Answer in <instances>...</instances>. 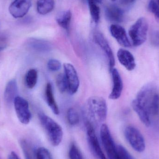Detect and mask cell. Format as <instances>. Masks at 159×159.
<instances>
[{"label":"cell","mask_w":159,"mask_h":159,"mask_svg":"<svg viewBox=\"0 0 159 159\" xmlns=\"http://www.w3.org/2000/svg\"><path fill=\"white\" fill-rule=\"evenodd\" d=\"M158 3H159V0H158Z\"/></svg>","instance_id":"d590c367"},{"label":"cell","mask_w":159,"mask_h":159,"mask_svg":"<svg viewBox=\"0 0 159 159\" xmlns=\"http://www.w3.org/2000/svg\"><path fill=\"white\" fill-rule=\"evenodd\" d=\"M57 87L60 92H65L68 91V86L67 80L64 74H60L57 76L56 80Z\"/></svg>","instance_id":"d4e9b609"},{"label":"cell","mask_w":159,"mask_h":159,"mask_svg":"<svg viewBox=\"0 0 159 159\" xmlns=\"http://www.w3.org/2000/svg\"><path fill=\"white\" fill-rule=\"evenodd\" d=\"M47 66L49 70L51 71L56 72L60 70L61 65L59 61L52 59L48 61Z\"/></svg>","instance_id":"f546056e"},{"label":"cell","mask_w":159,"mask_h":159,"mask_svg":"<svg viewBox=\"0 0 159 159\" xmlns=\"http://www.w3.org/2000/svg\"><path fill=\"white\" fill-rule=\"evenodd\" d=\"M8 159H20L17 154L14 151H12L8 156Z\"/></svg>","instance_id":"1f68e13d"},{"label":"cell","mask_w":159,"mask_h":159,"mask_svg":"<svg viewBox=\"0 0 159 159\" xmlns=\"http://www.w3.org/2000/svg\"><path fill=\"white\" fill-rule=\"evenodd\" d=\"M112 1H113V2H115V1H116V0H111Z\"/></svg>","instance_id":"e575fe53"},{"label":"cell","mask_w":159,"mask_h":159,"mask_svg":"<svg viewBox=\"0 0 159 159\" xmlns=\"http://www.w3.org/2000/svg\"><path fill=\"white\" fill-rule=\"evenodd\" d=\"M72 14L70 10L62 11L58 14L57 18V22L61 27L68 31L70 28Z\"/></svg>","instance_id":"ffe728a7"},{"label":"cell","mask_w":159,"mask_h":159,"mask_svg":"<svg viewBox=\"0 0 159 159\" xmlns=\"http://www.w3.org/2000/svg\"><path fill=\"white\" fill-rule=\"evenodd\" d=\"M18 86L16 80H11L7 84L4 93V99L7 105L14 104V101L18 95Z\"/></svg>","instance_id":"2e32d148"},{"label":"cell","mask_w":159,"mask_h":159,"mask_svg":"<svg viewBox=\"0 0 159 159\" xmlns=\"http://www.w3.org/2000/svg\"><path fill=\"white\" fill-rule=\"evenodd\" d=\"M14 107L18 118L22 124H29L31 119L32 115L28 101L22 97L18 96L14 102Z\"/></svg>","instance_id":"ba28073f"},{"label":"cell","mask_w":159,"mask_h":159,"mask_svg":"<svg viewBox=\"0 0 159 159\" xmlns=\"http://www.w3.org/2000/svg\"><path fill=\"white\" fill-rule=\"evenodd\" d=\"M117 151L119 159H135L122 145L117 146Z\"/></svg>","instance_id":"4316f807"},{"label":"cell","mask_w":159,"mask_h":159,"mask_svg":"<svg viewBox=\"0 0 159 159\" xmlns=\"http://www.w3.org/2000/svg\"><path fill=\"white\" fill-rule=\"evenodd\" d=\"M105 13L107 19L110 22L116 24L123 21L124 12L120 7L116 5L111 4L107 6Z\"/></svg>","instance_id":"9a60e30c"},{"label":"cell","mask_w":159,"mask_h":159,"mask_svg":"<svg viewBox=\"0 0 159 159\" xmlns=\"http://www.w3.org/2000/svg\"><path fill=\"white\" fill-rule=\"evenodd\" d=\"M90 14L93 22L97 24L100 19V9L94 0H88Z\"/></svg>","instance_id":"7402d4cb"},{"label":"cell","mask_w":159,"mask_h":159,"mask_svg":"<svg viewBox=\"0 0 159 159\" xmlns=\"http://www.w3.org/2000/svg\"><path fill=\"white\" fill-rule=\"evenodd\" d=\"M64 75L67 80L68 92L71 94L76 93L79 87V79L75 68L70 63H65L63 65Z\"/></svg>","instance_id":"9c48e42d"},{"label":"cell","mask_w":159,"mask_h":159,"mask_svg":"<svg viewBox=\"0 0 159 159\" xmlns=\"http://www.w3.org/2000/svg\"><path fill=\"white\" fill-rule=\"evenodd\" d=\"M93 40L106 55L108 61L109 71L111 72L115 65V58L113 51L107 39L102 33L96 32L93 34Z\"/></svg>","instance_id":"30bf717a"},{"label":"cell","mask_w":159,"mask_h":159,"mask_svg":"<svg viewBox=\"0 0 159 159\" xmlns=\"http://www.w3.org/2000/svg\"><path fill=\"white\" fill-rule=\"evenodd\" d=\"M68 121L72 126L77 125L80 121V116L78 112L73 108H70L67 112Z\"/></svg>","instance_id":"cb8c5ba5"},{"label":"cell","mask_w":159,"mask_h":159,"mask_svg":"<svg viewBox=\"0 0 159 159\" xmlns=\"http://www.w3.org/2000/svg\"><path fill=\"white\" fill-rule=\"evenodd\" d=\"M113 80V87L109 95V98L117 100L121 96L123 90V82L120 74L116 69L114 68L110 72Z\"/></svg>","instance_id":"4fadbf2b"},{"label":"cell","mask_w":159,"mask_h":159,"mask_svg":"<svg viewBox=\"0 0 159 159\" xmlns=\"http://www.w3.org/2000/svg\"><path fill=\"white\" fill-rule=\"evenodd\" d=\"M38 116L50 143L54 147L59 145L63 137V130L61 126L53 119L43 113H40Z\"/></svg>","instance_id":"7a4b0ae2"},{"label":"cell","mask_w":159,"mask_h":159,"mask_svg":"<svg viewBox=\"0 0 159 159\" xmlns=\"http://www.w3.org/2000/svg\"><path fill=\"white\" fill-rule=\"evenodd\" d=\"M132 103L136 105L144 110L150 117L151 125L159 120V95L154 84L145 85L138 92Z\"/></svg>","instance_id":"6da1fadb"},{"label":"cell","mask_w":159,"mask_h":159,"mask_svg":"<svg viewBox=\"0 0 159 159\" xmlns=\"http://www.w3.org/2000/svg\"><path fill=\"white\" fill-rule=\"evenodd\" d=\"M87 107L89 115L96 121L102 122L106 119L107 107L106 101L100 96H92L88 99Z\"/></svg>","instance_id":"3957f363"},{"label":"cell","mask_w":159,"mask_h":159,"mask_svg":"<svg viewBox=\"0 0 159 159\" xmlns=\"http://www.w3.org/2000/svg\"><path fill=\"white\" fill-rule=\"evenodd\" d=\"M45 97L47 102L52 112L55 115H59L60 113L59 109L55 100L52 86L50 83H48L46 87Z\"/></svg>","instance_id":"e0dca14e"},{"label":"cell","mask_w":159,"mask_h":159,"mask_svg":"<svg viewBox=\"0 0 159 159\" xmlns=\"http://www.w3.org/2000/svg\"><path fill=\"white\" fill-rule=\"evenodd\" d=\"M20 145L25 159H36L35 152L31 146L27 141L21 140L20 142Z\"/></svg>","instance_id":"603a6c76"},{"label":"cell","mask_w":159,"mask_h":159,"mask_svg":"<svg viewBox=\"0 0 159 159\" xmlns=\"http://www.w3.org/2000/svg\"><path fill=\"white\" fill-rule=\"evenodd\" d=\"M28 48L38 51H43L48 49V43L45 41L37 38H29L26 42Z\"/></svg>","instance_id":"d6986e66"},{"label":"cell","mask_w":159,"mask_h":159,"mask_svg":"<svg viewBox=\"0 0 159 159\" xmlns=\"http://www.w3.org/2000/svg\"><path fill=\"white\" fill-rule=\"evenodd\" d=\"M70 159H84L81 152L75 144L73 143L71 145L69 151Z\"/></svg>","instance_id":"484cf974"},{"label":"cell","mask_w":159,"mask_h":159,"mask_svg":"<svg viewBox=\"0 0 159 159\" xmlns=\"http://www.w3.org/2000/svg\"><path fill=\"white\" fill-rule=\"evenodd\" d=\"M31 6V0H14L9 6V13L15 18H20L28 13Z\"/></svg>","instance_id":"8fae6325"},{"label":"cell","mask_w":159,"mask_h":159,"mask_svg":"<svg viewBox=\"0 0 159 159\" xmlns=\"http://www.w3.org/2000/svg\"><path fill=\"white\" fill-rule=\"evenodd\" d=\"M148 8L149 11L154 14L156 18L159 21V6L155 0H150Z\"/></svg>","instance_id":"f1b7e54d"},{"label":"cell","mask_w":159,"mask_h":159,"mask_svg":"<svg viewBox=\"0 0 159 159\" xmlns=\"http://www.w3.org/2000/svg\"><path fill=\"white\" fill-rule=\"evenodd\" d=\"M129 2H134L135 0H128Z\"/></svg>","instance_id":"836d02e7"},{"label":"cell","mask_w":159,"mask_h":159,"mask_svg":"<svg viewBox=\"0 0 159 159\" xmlns=\"http://www.w3.org/2000/svg\"><path fill=\"white\" fill-rule=\"evenodd\" d=\"M148 25L145 18L141 17L132 25L129 31V34L134 46H140L147 39Z\"/></svg>","instance_id":"277c9868"},{"label":"cell","mask_w":159,"mask_h":159,"mask_svg":"<svg viewBox=\"0 0 159 159\" xmlns=\"http://www.w3.org/2000/svg\"><path fill=\"white\" fill-rule=\"evenodd\" d=\"M110 32L112 36L121 46L125 48L131 46L126 30L123 27L117 24H112L110 27Z\"/></svg>","instance_id":"7c38bea8"},{"label":"cell","mask_w":159,"mask_h":159,"mask_svg":"<svg viewBox=\"0 0 159 159\" xmlns=\"http://www.w3.org/2000/svg\"></svg>","instance_id":"8d00e7d4"},{"label":"cell","mask_w":159,"mask_h":159,"mask_svg":"<svg viewBox=\"0 0 159 159\" xmlns=\"http://www.w3.org/2000/svg\"><path fill=\"white\" fill-rule=\"evenodd\" d=\"M100 137L103 146L107 155V159H119L117 145L110 133L107 125L103 124L100 129Z\"/></svg>","instance_id":"5b68a950"},{"label":"cell","mask_w":159,"mask_h":159,"mask_svg":"<svg viewBox=\"0 0 159 159\" xmlns=\"http://www.w3.org/2000/svg\"><path fill=\"white\" fill-rule=\"evenodd\" d=\"M55 5L54 0H38L36 4L37 12L40 15H47L54 9Z\"/></svg>","instance_id":"ac0fdd59"},{"label":"cell","mask_w":159,"mask_h":159,"mask_svg":"<svg viewBox=\"0 0 159 159\" xmlns=\"http://www.w3.org/2000/svg\"><path fill=\"white\" fill-rule=\"evenodd\" d=\"M94 1H95V2H96L97 3V4H98L100 3H101L102 0H94Z\"/></svg>","instance_id":"d6a6232c"},{"label":"cell","mask_w":159,"mask_h":159,"mask_svg":"<svg viewBox=\"0 0 159 159\" xmlns=\"http://www.w3.org/2000/svg\"><path fill=\"white\" fill-rule=\"evenodd\" d=\"M38 77V72L35 69H30L27 72L25 75V83L29 89H33L36 86Z\"/></svg>","instance_id":"44dd1931"},{"label":"cell","mask_w":159,"mask_h":159,"mask_svg":"<svg viewBox=\"0 0 159 159\" xmlns=\"http://www.w3.org/2000/svg\"><path fill=\"white\" fill-rule=\"evenodd\" d=\"M120 63L124 66L126 70L132 71L136 67L135 59L131 52L126 49L120 48L117 54Z\"/></svg>","instance_id":"5bb4252c"},{"label":"cell","mask_w":159,"mask_h":159,"mask_svg":"<svg viewBox=\"0 0 159 159\" xmlns=\"http://www.w3.org/2000/svg\"><path fill=\"white\" fill-rule=\"evenodd\" d=\"M86 127L88 144L94 156L98 159H107L102 150L93 125L89 121H87Z\"/></svg>","instance_id":"52a82bcc"},{"label":"cell","mask_w":159,"mask_h":159,"mask_svg":"<svg viewBox=\"0 0 159 159\" xmlns=\"http://www.w3.org/2000/svg\"><path fill=\"white\" fill-rule=\"evenodd\" d=\"M125 138L130 145L136 152H143L146 148L145 141L140 131L133 126L126 127L124 131Z\"/></svg>","instance_id":"8992f818"},{"label":"cell","mask_w":159,"mask_h":159,"mask_svg":"<svg viewBox=\"0 0 159 159\" xmlns=\"http://www.w3.org/2000/svg\"><path fill=\"white\" fill-rule=\"evenodd\" d=\"M152 43L155 45H159V33H156L152 37Z\"/></svg>","instance_id":"4dcf8cb0"},{"label":"cell","mask_w":159,"mask_h":159,"mask_svg":"<svg viewBox=\"0 0 159 159\" xmlns=\"http://www.w3.org/2000/svg\"><path fill=\"white\" fill-rule=\"evenodd\" d=\"M36 159H53L48 149L45 148L40 147L35 152Z\"/></svg>","instance_id":"83f0119b"}]
</instances>
